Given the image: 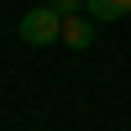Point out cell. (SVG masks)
Wrapping results in <instances>:
<instances>
[{
	"instance_id": "obj_1",
	"label": "cell",
	"mask_w": 131,
	"mask_h": 131,
	"mask_svg": "<svg viewBox=\"0 0 131 131\" xmlns=\"http://www.w3.org/2000/svg\"><path fill=\"white\" fill-rule=\"evenodd\" d=\"M21 42L26 47H52V42H63V16L58 10H47V5H31L26 16H21Z\"/></svg>"
},
{
	"instance_id": "obj_4",
	"label": "cell",
	"mask_w": 131,
	"mask_h": 131,
	"mask_svg": "<svg viewBox=\"0 0 131 131\" xmlns=\"http://www.w3.org/2000/svg\"><path fill=\"white\" fill-rule=\"evenodd\" d=\"M42 5H47V10H58V16H79V10H84V0H42Z\"/></svg>"
},
{
	"instance_id": "obj_2",
	"label": "cell",
	"mask_w": 131,
	"mask_h": 131,
	"mask_svg": "<svg viewBox=\"0 0 131 131\" xmlns=\"http://www.w3.org/2000/svg\"><path fill=\"white\" fill-rule=\"evenodd\" d=\"M63 47H73V52H84V47H94V21L84 16H63Z\"/></svg>"
},
{
	"instance_id": "obj_3",
	"label": "cell",
	"mask_w": 131,
	"mask_h": 131,
	"mask_svg": "<svg viewBox=\"0 0 131 131\" xmlns=\"http://www.w3.org/2000/svg\"><path fill=\"white\" fill-rule=\"evenodd\" d=\"M84 16H89L94 26H105V21L131 16V0H84Z\"/></svg>"
}]
</instances>
